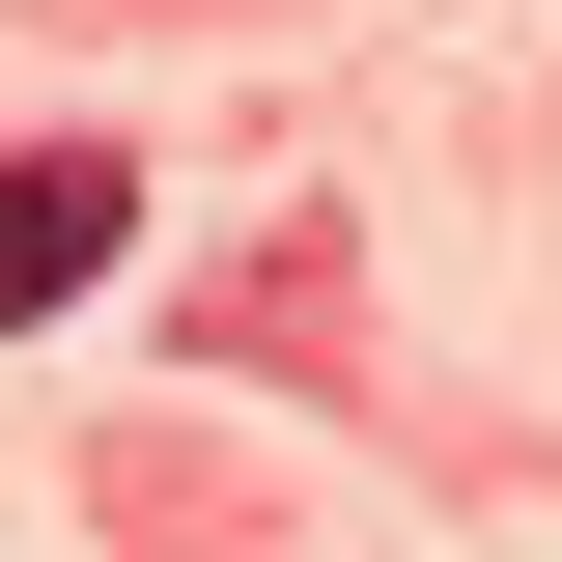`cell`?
I'll list each match as a JSON object with an SVG mask.
<instances>
[{
	"label": "cell",
	"mask_w": 562,
	"mask_h": 562,
	"mask_svg": "<svg viewBox=\"0 0 562 562\" xmlns=\"http://www.w3.org/2000/svg\"><path fill=\"white\" fill-rule=\"evenodd\" d=\"M113 254H140V169H113V140H29V169H0V338L85 310Z\"/></svg>",
	"instance_id": "cell-1"
}]
</instances>
